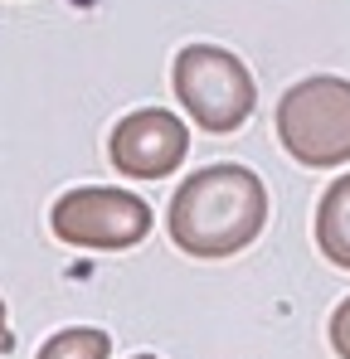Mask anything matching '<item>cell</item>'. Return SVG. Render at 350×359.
Here are the masks:
<instances>
[{
  "label": "cell",
  "mask_w": 350,
  "mask_h": 359,
  "mask_svg": "<svg viewBox=\"0 0 350 359\" xmlns=\"http://www.w3.org/2000/svg\"><path fill=\"white\" fill-rule=\"evenodd\" d=\"M268 189L248 165H205L171 199V243L185 257H233L263 233Z\"/></svg>",
  "instance_id": "cell-1"
},
{
  "label": "cell",
  "mask_w": 350,
  "mask_h": 359,
  "mask_svg": "<svg viewBox=\"0 0 350 359\" xmlns=\"http://www.w3.org/2000/svg\"><path fill=\"white\" fill-rule=\"evenodd\" d=\"M151 204L131 189L117 184H83L58 194L49 209V229L68 248H93V252H122L151 233Z\"/></svg>",
  "instance_id": "cell-4"
},
{
  "label": "cell",
  "mask_w": 350,
  "mask_h": 359,
  "mask_svg": "<svg viewBox=\"0 0 350 359\" xmlns=\"http://www.w3.org/2000/svg\"><path fill=\"white\" fill-rule=\"evenodd\" d=\"M10 350H15V335L5 325V301H0V355H10Z\"/></svg>",
  "instance_id": "cell-9"
},
{
  "label": "cell",
  "mask_w": 350,
  "mask_h": 359,
  "mask_svg": "<svg viewBox=\"0 0 350 359\" xmlns=\"http://www.w3.org/2000/svg\"><path fill=\"white\" fill-rule=\"evenodd\" d=\"M331 350L341 359H350V297L336 306V316H331Z\"/></svg>",
  "instance_id": "cell-8"
},
{
  "label": "cell",
  "mask_w": 350,
  "mask_h": 359,
  "mask_svg": "<svg viewBox=\"0 0 350 359\" xmlns=\"http://www.w3.org/2000/svg\"><path fill=\"white\" fill-rule=\"evenodd\" d=\"M108 355H112V335H103L93 325H73V330L49 335L34 359H108Z\"/></svg>",
  "instance_id": "cell-7"
},
{
  "label": "cell",
  "mask_w": 350,
  "mask_h": 359,
  "mask_svg": "<svg viewBox=\"0 0 350 359\" xmlns=\"http://www.w3.org/2000/svg\"><path fill=\"white\" fill-rule=\"evenodd\" d=\"M316 243L321 252L350 272V175L331 180V189L316 204Z\"/></svg>",
  "instance_id": "cell-6"
},
{
  "label": "cell",
  "mask_w": 350,
  "mask_h": 359,
  "mask_svg": "<svg viewBox=\"0 0 350 359\" xmlns=\"http://www.w3.org/2000/svg\"><path fill=\"white\" fill-rule=\"evenodd\" d=\"M171 83L180 107L214 136L238 131L253 117V102H258V83H253L248 63L219 44H185L175 54Z\"/></svg>",
  "instance_id": "cell-3"
},
{
  "label": "cell",
  "mask_w": 350,
  "mask_h": 359,
  "mask_svg": "<svg viewBox=\"0 0 350 359\" xmlns=\"http://www.w3.org/2000/svg\"><path fill=\"white\" fill-rule=\"evenodd\" d=\"M278 141L306 170H336L350 161V83L336 73L302 78L278 102Z\"/></svg>",
  "instance_id": "cell-2"
},
{
  "label": "cell",
  "mask_w": 350,
  "mask_h": 359,
  "mask_svg": "<svg viewBox=\"0 0 350 359\" xmlns=\"http://www.w3.org/2000/svg\"><path fill=\"white\" fill-rule=\"evenodd\" d=\"M136 359H156V355H136Z\"/></svg>",
  "instance_id": "cell-10"
},
{
  "label": "cell",
  "mask_w": 350,
  "mask_h": 359,
  "mask_svg": "<svg viewBox=\"0 0 350 359\" xmlns=\"http://www.w3.org/2000/svg\"><path fill=\"white\" fill-rule=\"evenodd\" d=\"M185 151H190V131L166 107L127 112L108 136V161L127 180H166L171 170H180Z\"/></svg>",
  "instance_id": "cell-5"
}]
</instances>
